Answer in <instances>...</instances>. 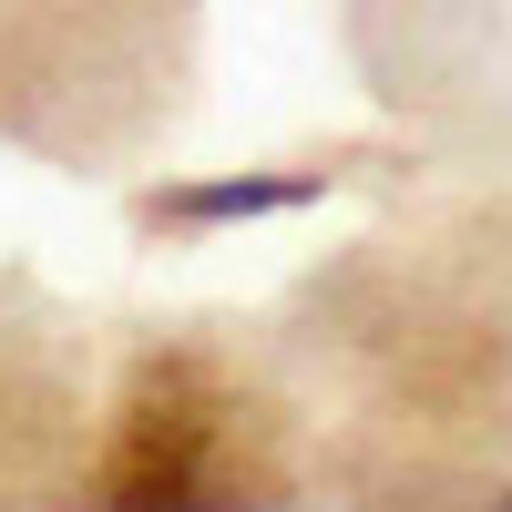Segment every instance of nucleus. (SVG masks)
Returning a JSON list of instances; mask_svg holds the SVG:
<instances>
[{"instance_id":"obj_1","label":"nucleus","mask_w":512,"mask_h":512,"mask_svg":"<svg viewBox=\"0 0 512 512\" xmlns=\"http://www.w3.org/2000/svg\"><path fill=\"white\" fill-rule=\"evenodd\" d=\"M328 195V175H308V164H277V175H216V185H175L154 195L144 216L154 226H246V216H287V205Z\"/></svg>"}]
</instances>
